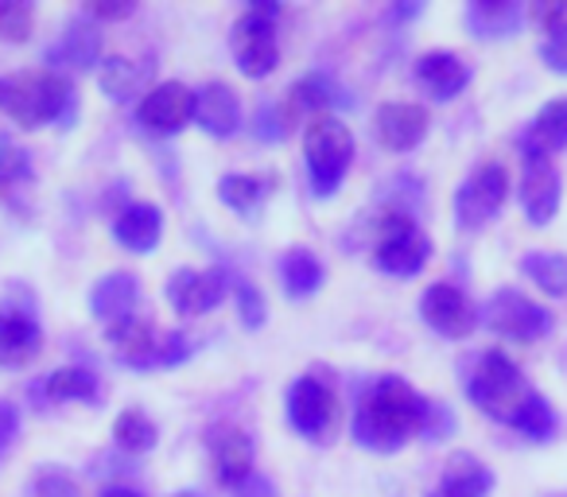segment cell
<instances>
[{
    "mask_svg": "<svg viewBox=\"0 0 567 497\" xmlns=\"http://www.w3.org/2000/svg\"><path fill=\"white\" fill-rule=\"evenodd\" d=\"M427 401L401 377H378L354 412V439L378 455L401 451L424 427Z\"/></svg>",
    "mask_w": 567,
    "mask_h": 497,
    "instance_id": "1",
    "label": "cell"
},
{
    "mask_svg": "<svg viewBox=\"0 0 567 497\" xmlns=\"http://www.w3.org/2000/svg\"><path fill=\"white\" fill-rule=\"evenodd\" d=\"M0 110L24 128H43V125L71 128L79 97H74V86L66 74L28 71V74L0 79Z\"/></svg>",
    "mask_w": 567,
    "mask_h": 497,
    "instance_id": "2",
    "label": "cell"
},
{
    "mask_svg": "<svg viewBox=\"0 0 567 497\" xmlns=\"http://www.w3.org/2000/svg\"><path fill=\"white\" fill-rule=\"evenodd\" d=\"M466 396H471L486 416L502 420V424H513V420L520 416V408L528 404V396H533V389H528L525 373H520L509 358L489 350V354L478 358L474 373L466 377Z\"/></svg>",
    "mask_w": 567,
    "mask_h": 497,
    "instance_id": "3",
    "label": "cell"
},
{
    "mask_svg": "<svg viewBox=\"0 0 567 497\" xmlns=\"http://www.w3.org/2000/svg\"><path fill=\"white\" fill-rule=\"evenodd\" d=\"M303 159H308L311 190L319 198L334 195L354 164V133L339 117H316L303 136Z\"/></svg>",
    "mask_w": 567,
    "mask_h": 497,
    "instance_id": "4",
    "label": "cell"
},
{
    "mask_svg": "<svg viewBox=\"0 0 567 497\" xmlns=\"http://www.w3.org/2000/svg\"><path fill=\"white\" fill-rule=\"evenodd\" d=\"M432 257V237L416 226L409 210L393 206L378 218V245H373V261L389 277H416Z\"/></svg>",
    "mask_w": 567,
    "mask_h": 497,
    "instance_id": "5",
    "label": "cell"
},
{
    "mask_svg": "<svg viewBox=\"0 0 567 497\" xmlns=\"http://www.w3.org/2000/svg\"><path fill=\"white\" fill-rule=\"evenodd\" d=\"M276 20H280V4H252L234 24L229 48H234L237 71H241L245 79H268V74L276 71V63H280Z\"/></svg>",
    "mask_w": 567,
    "mask_h": 497,
    "instance_id": "6",
    "label": "cell"
},
{
    "mask_svg": "<svg viewBox=\"0 0 567 497\" xmlns=\"http://www.w3.org/2000/svg\"><path fill=\"white\" fill-rule=\"evenodd\" d=\"M288 420L311 443H327L339 432V396L323 377H300L288 389Z\"/></svg>",
    "mask_w": 567,
    "mask_h": 497,
    "instance_id": "7",
    "label": "cell"
},
{
    "mask_svg": "<svg viewBox=\"0 0 567 497\" xmlns=\"http://www.w3.org/2000/svg\"><path fill=\"white\" fill-rule=\"evenodd\" d=\"M509 195V175L502 164H482L458 183L455 190V221L458 229H482L497 218Z\"/></svg>",
    "mask_w": 567,
    "mask_h": 497,
    "instance_id": "8",
    "label": "cell"
},
{
    "mask_svg": "<svg viewBox=\"0 0 567 497\" xmlns=\"http://www.w3.org/2000/svg\"><path fill=\"white\" fill-rule=\"evenodd\" d=\"M486 327L502 339H513V342H536L551 331V315L533 303L528 296L513 292V288H502V292L489 296L486 303Z\"/></svg>",
    "mask_w": 567,
    "mask_h": 497,
    "instance_id": "9",
    "label": "cell"
},
{
    "mask_svg": "<svg viewBox=\"0 0 567 497\" xmlns=\"http://www.w3.org/2000/svg\"><path fill=\"white\" fill-rule=\"evenodd\" d=\"M48 71L55 74H90L102 66V32L90 17H74L71 24L59 32V40L43 55Z\"/></svg>",
    "mask_w": 567,
    "mask_h": 497,
    "instance_id": "10",
    "label": "cell"
},
{
    "mask_svg": "<svg viewBox=\"0 0 567 497\" xmlns=\"http://www.w3.org/2000/svg\"><path fill=\"white\" fill-rule=\"evenodd\" d=\"M190 117H195V90H187L183 82H159V86H152L141 97V110H136V121L156 136L179 133Z\"/></svg>",
    "mask_w": 567,
    "mask_h": 497,
    "instance_id": "11",
    "label": "cell"
},
{
    "mask_svg": "<svg viewBox=\"0 0 567 497\" xmlns=\"http://www.w3.org/2000/svg\"><path fill=\"white\" fill-rule=\"evenodd\" d=\"M229 292L226 269H179L167 280V300L179 315H206Z\"/></svg>",
    "mask_w": 567,
    "mask_h": 497,
    "instance_id": "12",
    "label": "cell"
},
{
    "mask_svg": "<svg viewBox=\"0 0 567 497\" xmlns=\"http://www.w3.org/2000/svg\"><path fill=\"white\" fill-rule=\"evenodd\" d=\"M420 315L443 339H466L478 327V311L474 303L458 292L455 284H432L420 300Z\"/></svg>",
    "mask_w": 567,
    "mask_h": 497,
    "instance_id": "13",
    "label": "cell"
},
{
    "mask_svg": "<svg viewBox=\"0 0 567 497\" xmlns=\"http://www.w3.org/2000/svg\"><path fill=\"white\" fill-rule=\"evenodd\" d=\"M520 210L533 226H548L559 210V172L551 159H525L520 172Z\"/></svg>",
    "mask_w": 567,
    "mask_h": 497,
    "instance_id": "14",
    "label": "cell"
},
{
    "mask_svg": "<svg viewBox=\"0 0 567 497\" xmlns=\"http://www.w3.org/2000/svg\"><path fill=\"white\" fill-rule=\"evenodd\" d=\"M416 86L432 102H451V97H458L471 86V66L455 51H427L416 63Z\"/></svg>",
    "mask_w": 567,
    "mask_h": 497,
    "instance_id": "15",
    "label": "cell"
},
{
    "mask_svg": "<svg viewBox=\"0 0 567 497\" xmlns=\"http://www.w3.org/2000/svg\"><path fill=\"white\" fill-rule=\"evenodd\" d=\"M195 121L206 136L229 141V136L241 128V102H237L234 86H226V82H206L195 94Z\"/></svg>",
    "mask_w": 567,
    "mask_h": 497,
    "instance_id": "16",
    "label": "cell"
},
{
    "mask_svg": "<svg viewBox=\"0 0 567 497\" xmlns=\"http://www.w3.org/2000/svg\"><path fill=\"white\" fill-rule=\"evenodd\" d=\"M373 128H378V141L389 152H412L427 136V113L424 105H412V102H385L378 110Z\"/></svg>",
    "mask_w": 567,
    "mask_h": 497,
    "instance_id": "17",
    "label": "cell"
},
{
    "mask_svg": "<svg viewBox=\"0 0 567 497\" xmlns=\"http://www.w3.org/2000/svg\"><path fill=\"white\" fill-rule=\"evenodd\" d=\"M43 331L28 308H0V365H28L40 358Z\"/></svg>",
    "mask_w": 567,
    "mask_h": 497,
    "instance_id": "18",
    "label": "cell"
},
{
    "mask_svg": "<svg viewBox=\"0 0 567 497\" xmlns=\"http://www.w3.org/2000/svg\"><path fill=\"white\" fill-rule=\"evenodd\" d=\"M113 237H117L121 249H128V253H152L159 245V237H164V210L152 203H128L113 218Z\"/></svg>",
    "mask_w": 567,
    "mask_h": 497,
    "instance_id": "19",
    "label": "cell"
},
{
    "mask_svg": "<svg viewBox=\"0 0 567 497\" xmlns=\"http://www.w3.org/2000/svg\"><path fill=\"white\" fill-rule=\"evenodd\" d=\"M564 148H567V97H556V102L544 105L533 125L525 128V136H520V156L548 159Z\"/></svg>",
    "mask_w": 567,
    "mask_h": 497,
    "instance_id": "20",
    "label": "cell"
},
{
    "mask_svg": "<svg viewBox=\"0 0 567 497\" xmlns=\"http://www.w3.org/2000/svg\"><path fill=\"white\" fill-rule=\"evenodd\" d=\"M525 24V4L520 0H474L466 9V28L474 40H509Z\"/></svg>",
    "mask_w": 567,
    "mask_h": 497,
    "instance_id": "21",
    "label": "cell"
},
{
    "mask_svg": "<svg viewBox=\"0 0 567 497\" xmlns=\"http://www.w3.org/2000/svg\"><path fill=\"white\" fill-rule=\"evenodd\" d=\"M210 455H214V474L221 486H241L252 474V439L237 427H218L210 435Z\"/></svg>",
    "mask_w": 567,
    "mask_h": 497,
    "instance_id": "22",
    "label": "cell"
},
{
    "mask_svg": "<svg viewBox=\"0 0 567 497\" xmlns=\"http://www.w3.org/2000/svg\"><path fill=\"white\" fill-rule=\"evenodd\" d=\"M110 346L128 370H152L159 358V342H156V331H152L144 319L128 315L121 323L110 327Z\"/></svg>",
    "mask_w": 567,
    "mask_h": 497,
    "instance_id": "23",
    "label": "cell"
},
{
    "mask_svg": "<svg viewBox=\"0 0 567 497\" xmlns=\"http://www.w3.org/2000/svg\"><path fill=\"white\" fill-rule=\"evenodd\" d=\"M494 489V474L471 451H455L443 466L440 497H486Z\"/></svg>",
    "mask_w": 567,
    "mask_h": 497,
    "instance_id": "24",
    "label": "cell"
},
{
    "mask_svg": "<svg viewBox=\"0 0 567 497\" xmlns=\"http://www.w3.org/2000/svg\"><path fill=\"white\" fill-rule=\"evenodd\" d=\"M136 296H141V284H136L133 272H110V277L97 280V288L90 292V311H94L102 323L113 327L133 315Z\"/></svg>",
    "mask_w": 567,
    "mask_h": 497,
    "instance_id": "25",
    "label": "cell"
},
{
    "mask_svg": "<svg viewBox=\"0 0 567 497\" xmlns=\"http://www.w3.org/2000/svg\"><path fill=\"white\" fill-rule=\"evenodd\" d=\"M323 280H327L323 265H319V257L308 253V249H288V253L280 257V284L292 300L316 296L319 288H323Z\"/></svg>",
    "mask_w": 567,
    "mask_h": 497,
    "instance_id": "26",
    "label": "cell"
},
{
    "mask_svg": "<svg viewBox=\"0 0 567 497\" xmlns=\"http://www.w3.org/2000/svg\"><path fill=\"white\" fill-rule=\"evenodd\" d=\"M144 82H148V66L133 63V59L113 55L102 59V66H97V86H102V94L110 102H133L144 90Z\"/></svg>",
    "mask_w": 567,
    "mask_h": 497,
    "instance_id": "27",
    "label": "cell"
},
{
    "mask_svg": "<svg viewBox=\"0 0 567 497\" xmlns=\"http://www.w3.org/2000/svg\"><path fill=\"white\" fill-rule=\"evenodd\" d=\"M268 190H272V187H268L265 175H245V172L221 175V183H218V198L229 206V210L245 214V218H252V214L265 206Z\"/></svg>",
    "mask_w": 567,
    "mask_h": 497,
    "instance_id": "28",
    "label": "cell"
},
{
    "mask_svg": "<svg viewBox=\"0 0 567 497\" xmlns=\"http://www.w3.org/2000/svg\"><path fill=\"white\" fill-rule=\"evenodd\" d=\"M520 272H525L540 292H548L551 300H564L567 296V257L564 253H525L520 257Z\"/></svg>",
    "mask_w": 567,
    "mask_h": 497,
    "instance_id": "29",
    "label": "cell"
},
{
    "mask_svg": "<svg viewBox=\"0 0 567 497\" xmlns=\"http://www.w3.org/2000/svg\"><path fill=\"white\" fill-rule=\"evenodd\" d=\"M339 102V90L327 74H308L288 90V117H303V113H319L327 105Z\"/></svg>",
    "mask_w": 567,
    "mask_h": 497,
    "instance_id": "30",
    "label": "cell"
},
{
    "mask_svg": "<svg viewBox=\"0 0 567 497\" xmlns=\"http://www.w3.org/2000/svg\"><path fill=\"white\" fill-rule=\"evenodd\" d=\"M113 439L128 455H144V451L156 447V424L144 412H121L117 424H113Z\"/></svg>",
    "mask_w": 567,
    "mask_h": 497,
    "instance_id": "31",
    "label": "cell"
},
{
    "mask_svg": "<svg viewBox=\"0 0 567 497\" xmlns=\"http://www.w3.org/2000/svg\"><path fill=\"white\" fill-rule=\"evenodd\" d=\"M43 389H48L51 401H90V396H97V377L90 370H79V365H66V370L51 373Z\"/></svg>",
    "mask_w": 567,
    "mask_h": 497,
    "instance_id": "32",
    "label": "cell"
},
{
    "mask_svg": "<svg viewBox=\"0 0 567 497\" xmlns=\"http://www.w3.org/2000/svg\"><path fill=\"white\" fill-rule=\"evenodd\" d=\"M513 427H517L520 435H528L533 443H548L551 435H556L559 420H556V412H551V404L544 401L540 393H533L525 408H520V416L513 420Z\"/></svg>",
    "mask_w": 567,
    "mask_h": 497,
    "instance_id": "33",
    "label": "cell"
},
{
    "mask_svg": "<svg viewBox=\"0 0 567 497\" xmlns=\"http://www.w3.org/2000/svg\"><path fill=\"white\" fill-rule=\"evenodd\" d=\"M32 4H24V0H4L0 4V40L4 43H28L32 40Z\"/></svg>",
    "mask_w": 567,
    "mask_h": 497,
    "instance_id": "34",
    "label": "cell"
},
{
    "mask_svg": "<svg viewBox=\"0 0 567 497\" xmlns=\"http://www.w3.org/2000/svg\"><path fill=\"white\" fill-rule=\"evenodd\" d=\"M32 179V159H28L24 148H17V144H0V190L17 187V183Z\"/></svg>",
    "mask_w": 567,
    "mask_h": 497,
    "instance_id": "35",
    "label": "cell"
},
{
    "mask_svg": "<svg viewBox=\"0 0 567 497\" xmlns=\"http://www.w3.org/2000/svg\"><path fill=\"white\" fill-rule=\"evenodd\" d=\"M234 296H237V311H241V323L249 327V331H260V327H265V319H268V311H265V296L257 292V284H249V280H237Z\"/></svg>",
    "mask_w": 567,
    "mask_h": 497,
    "instance_id": "36",
    "label": "cell"
},
{
    "mask_svg": "<svg viewBox=\"0 0 567 497\" xmlns=\"http://www.w3.org/2000/svg\"><path fill=\"white\" fill-rule=\"evenodd\" d=\"M451 432H455V412H451L443 401H427L420 435H424V439H432V443H440V439H447Z\"/></svg>",
    "mask_w": 567,
    "mask_h": 497,
    "instance_id": "37",
    "label": "cell"
},
{
    "mask_svg": "<svg viewBox=\"0 0 567 497\" xmlns=\"http://www.w3.org/2000/svg\"><path fill=\"white\" fill-rule=\"evenodd\" d=\"M288 133V110H276V105H260L257 110V121H252V136L257 141H280Z\"/></svg>",
    "mask_w": 567,
    "mask_h": 497,
    "instance_id": "38",
    "label": "cell"
},
{
    "mask_svg": "<svg viewBox=\"0 0 567 497\" xmlns=\"http://www.w3.org/2000/svg\"><path fill=\"white\" fill-rule=\"evenodd\" d=\"M540 59L551 74H567V24L551 28L540 43Z\"/></svg>",
    "mask_w": 567,
    "mask_h": 497,
    "instance_id": "39",
    "label": "cell"
},
{
    "mask_svg": "<svg viewBox=\"0 0 567 497\" xmlns=\"http://www.w3.org/2000/svg\"><path fill=\"white\" fill-rule=\"evenodd\" d=\"M35 497H82V486L66 470H43L35 478Z\"/></svg>",
    "mask_w": 567,
    "mask_h": 497,
    "instance_id": "40",
    "label": "cell"
},
{
    "mask_svg": "<svg viewBox=\"0 0 567 497\" xmlns=\"http://www.w3.org/2000/svg\"><path fill=\"white\" fill-rule=\"evenodd\" d=\"M190 358V339L187 334H167L164 342H159V358L156 365H164V370H172V365L187 362Z\"/></svg>",
    "mask_w": 567,
    "mask_h": 497,
    "instance_id": "41",
    "label": "cell"
},
{
    "mask_svg": "<svg viewBox=\"0 0 567 497\" xmlns=\"http://www.w3.org/2000/svg\"><path fill=\"white\" fill-rule=\"evenodd\" d=\"M17 432H20V412L12 408L9 401H0V451H9V447H12Z\"/></svg>",
    "mask_w": 567,
    "mask_h": 497,
    "instance_id": "42",
    "label": "cell"
},
{
    "mask_svg": "<svg viewBox=\"0 0 567 497\" xmlns=\"http://www.w3.org/2000/svg\"><path fill=\"white\" fill-rule=\"evenodd\" d=\"M133 0H121V4H86V17L90 20H125L133 17Z\"/></svg>",
    "mask_w": 567,
    "mask_h": 497,
    "instance_id": "43",
    "label": "cell"
},
{
    "mask_svg": "<svg viewBox=\"0 0 567 497\" xmlns=\"http://www.w3.org/2000/svg\"><path fill=\"white\" fill-rule=\"evenodd\" d=\"M237 497H276V486L265 474H249V478L237 486Z\"/></svg>",
    "mask_w": 567,
    "mask_h": 497,
    "instance_id": "44",
    "label": "cell"
},
{
    "mask_svg": "<svg viewBox=\"0 0 567 497\" xmlns=\"http://www.w3.org/2000/svg\"><path fill=\"white\" fill-rule=\"evenodd\" d=\"M420 12H424L420 4H396V9L389 12V17H393V20H412V17H420Z\"/></svg>",
    "mask_w": 567,
    "mask_h": 497,
    "instance_id": "45",
    "label": "cell"
},
{
    "mask_svg": "<svg viewBox=\"0 0 567 497\" xmlns=\"http://www.w3.org/2000/svg\"><path fill=\"white\" fill-rule=\"evenodd\" d=\"M102 497H141V494L128 486H110V489H102Z\"/></svg>",
    "mask_w": 567,
    "mask_h": 497,
    "instance_id": "46",
    "label": "cell"
},
{
    "mask_svg": "<svg viewBox=\"0 0 567 497\" xmlns=\"http://www.w3.org/2000/svg\"><path fill=\"white\" fill-rule=\"evenodd\" d=\"M179 497H198V494H179Z\"/></svg>",
    "mask_w": 567,
    "mask_h": 497,
    "instance_id": "47",
    "label": "cell"
},
{
    "mask_svg": "<svg viewBox=\"0 0 567 497\" xmlns=\"http://www.w3.org/2000/svg\"><path fill=\"white\" fill-rule=\"evenodd\" d=\"M432 497H440V494H432Z\"/></svg>",
    "mask_w": 567,
    "mask_h": 497,
    "instance_id": "48",
    "label": "cell"
}]
</instances>
